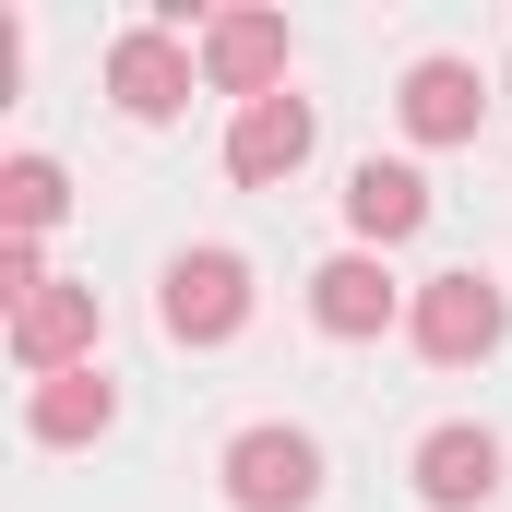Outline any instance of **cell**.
<instances>
[{
    "mask_svg": "<svg viewBox=\"0 0 512 512\" xmlns=\"http://www.w3.org/2000/svg\"><path fill=\"white\" fill-rule=\"evenodd\" d=\"M405 334H417V358H429V370H477V358L512 334V298L477 274V262H465V274H429V286H417V310H405Z\"/></svg>",
    "mask_w": 512,
    "mask_h": 512,
    "instance_id": "obj_1",
    "label": "cell"
},
{
    "mask_svg": "<svg viewBox=\"0 0 512 512\" xmlns=\"http://www.w3.org/2000/svg\"><path fill=\"white\" fill-rule=\"evenodd\" d=\"M155 322H167L179 346H227V334L251 322V262L239 251H179L167 286H155Z\"/></svg>",
    "mask_w": 512,
    "mask_h": 512,
    "instance_id": "obj_2",
    "label": "cell"
},
{
    "mask_svg": "<svg viewBox=\"0 0 512 512\" xmlns=\"http://www.w3.org/2000/svg\"><path fill=\"white\" fill-rule=\"evenodd\" d=\"M227 501L239 512H310L322 501V441H310V429H274V417L239 429V441H227Z\"/></svg>",
    "mask_w": 512,
    "mask_h": 512,
    "instance_id": "obj_3",
    "label": "cell"
},
{
    "mask_svg": "<svg viewBox=\"0 0 512 512\" xmlns=\"http://www.w3.org/2000/svg\"><path fill=\"white\" fill-rule=\"evenodd\" d=\"M203 84L239 96V108L286 96V12H215L203 24Z\"/></svg>",
    "mask_w": 512,
    "mask_h": 512,
    "instance_id": "obj_4",
    "label": "cell"
},
{
    "mask_svg": "<svg viewBox=\"0 0 512 512\" xmlns=\"http://www.w3.org/2000/svg\"><path fill=\"white\" fill-rule=\"evenodd\" d=\"M12 358L36 370V382H60V370H96V286H36L24 310H12Z\"/></svg>",
    "mask_w": 512,
    "mask_h": 512,
    "instance_id": "obj_5",
    "label": "cell"
},
{
    "mask_svg": "<svg viewBox=\"0 0 512 512\" xmlns=\"http://www.w3.org/2000/svg\"><path fill=\"white\" fill-rule=\"evenodd\" d=\"M108 96H120V120H179L191 108V48L167 24H131L108 48Z\"/></svg>",
    "mask_w": 512,
    "mask_h": 512,
    "instance_id": "obj_6",
    "label": "cell"
},
{
    "mask_svg": "<svg viewBox=\"0 0 512 512\" xmlns=\"http://www.w3.org/2000/svg\"><path fill=\"white\" fill-rule=\"evenodd\" d=\"M393 310H405V286L382 274V251H334L322 274H310V322H322L334 346H370Z\"/></svg>",
    "mask_w": 512,
    "mask_h": 512,
    "instance_id": "obj_7",
    "label": "cell"
},
{
    "mask_svg": "<svg viewBox=\"0 0 512 512\" xmlns=\"http://www.w3.org/2000/svg\"><path fill=\"white\" fill-rule=\"evenodd\" d=\"M310 143H322L310 96H262V108H239V131H227V179L274 191V179H298V167H310Z\"/></svg>",
    "mask_w": 512,
    "mask_h": 512,
    "instance_id": "obj_8",
    "label": "cell"
},
{
    "mask_svg": "<svg viewBox=\"0 0 512 512\" xmlns=\"http://www.w3.org/2000/svg\"><path fill=\"white\" fill-rule=\"evenodd\" d=\"M393 120L417 131V143H477V120H489L477 60H417V72L393 84Z\"/></svg>",
    "mask_w": 512,
    "mask_h": 512,
    "instance_id": "obj_9",
    "label": "cell"
},
{
    "mask_svg": "<svg viewBox=\"0 0 512 512\" xmlns=\"http://www.w3.org/2000/svg\"><path fill=\"white\" fill-rule=\"evenodd\" d=\"M346 227H358V251H393V239H417V227H429V179H417L405 155H370V167L346 179Z\"/></svg>",
    "mask_w": 512,
    "mask_h": 512,
    "instance_id": "obj_10",
    "label": "cell"
},
{
    "mask_svg": "<svg viewBox=\"0 0 512 512\" xmlns=\"http://www.w3.org/2000/svg\"><path fill=\"white\" fill-rule=\"evenodd\" d=\"M489 489H501V441L489 429H429L417 441V501L429 512H477Z\"/></svg>",
    "mask_w": 512,
    "mask_h": 512,
    "instance_id": "obj_11",
    "label": "cell"
},
{
    "mask_svg": "<svg viewBox=\"0 0 512 512\" xmlns=\"http://www.w3.org/2000/svg\"><path fill=\"white\" fill-rule=\"evenodd\" d=\"M108 417H120L108 370H60V382H36V405H24V429H36V441H96Z\"/></svg>",
    "mask_w": 512,
    "mask_h": 512,
    "instance_id": "obj_12",
    "label": "cell"
},
{
    "mask_svg": "<svg viewBox=\"0 0 512 512\" xmlns=\"http://www.w3.org/2000/svg\"><path fill=\"white\" fill-rule=\"evenodd\" d=\"M60 203H72L60 155H12V167H0V215H12V239H48V227H60Z\"/></svg>",
    "mask_w": 512,
    "mask_h": 512,
    "instance_id": "obj_13",
    "label": "cell"
},
{
    "mask_svg": "<svg viewBox=\"0 0 512 512\" xmlns=\"http://www.w3.org/2000/svg\"><path fill=\"white\" fill-rule=\"evenodd\" d=\"M36 286H48V274H36V239H0V298H12V310H24V298H36Z\"/></svg>",
    "mask_w": 512,
    "mask_h": 512,
    "instance_id": "obj_14",
    "label": "cell"
},
{
    "mask_svg": "<svg viewBox=\"0 0 512 512\" xmlns=\"http://www.w3.org/2000/svg\"><path fill=\"white\" fill-rule=\"evenodd\" d=\"M501 96H512V72H501Z\"/></svg>",
    "mask_w": 512,
    "mask_h": 512,
    "instance_id": "obj_15",
    "label": "cell"
}]
</instances>
